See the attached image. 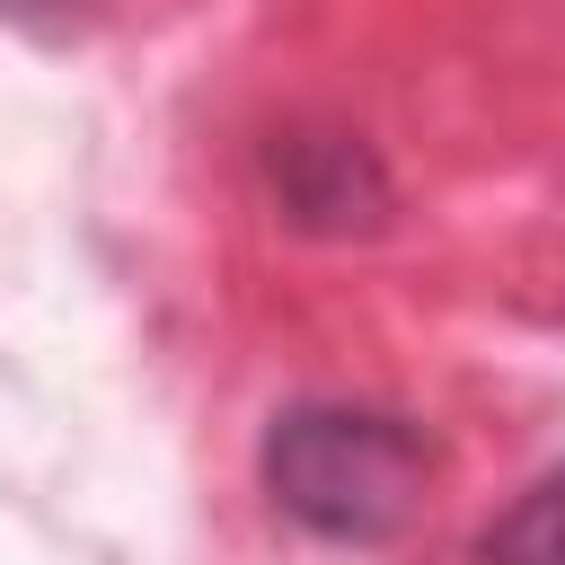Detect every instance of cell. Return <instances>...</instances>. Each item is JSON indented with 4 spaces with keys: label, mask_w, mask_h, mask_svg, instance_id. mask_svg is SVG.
<instances>
[{
    "label": "cell",
    "mask_w": 565,
    "mask_h": 565,
    "mask_svg": "<svg viewBox=\"0 0 565 565\" xmlns=\"http://www.w3.org/2000/svg\"><path fill=\"white\" fill-rule=\"evenodd\" d=\"M477 565H565V468L530 477V486L477 530Z\"/></svg>",
    "instance_id": "3"
},
{
    "label": "cell",
    "mask_w": 565,
    "mask_h": 565,
    "mask_svg": "<svg viewBox=\"0 0 565 565\" xmlns=\"http://www.w3.org/2000/svg\"><path fill=\"white\" fill-rule=\"evenodd\" d=\"M265 177L300 230H371L388 212V177L353 132H282L265 150Z\"/></svg>",
    "instance_id": "2"
},
{
    "label": "cell",
    "mask_w": 565,
    "mask_h": 565,
    "mask_svg": "<svg viewBox=\"0 0 565 565\" xmlns=\"http://www.w3.org/2000/svg\"><path fill=\"white\" fill-rule=\"evenodd\" d=\"M256 477L291 530H309L327 547H380L415 521L424 477H433V441L397 406L291 397V406H274V424L256 441Z\"/></svg>",
    "instance_id": "1"
},
{
    "label": "cell",
    "mask_w": 565,
    "mask_h": 565,
    "mask_svg": "<svg viewBox=\"0 0 565 565\" xmlns=\"http://www.w3.org/2000/svg\"><path fill=\"white\" fill-rule=\"evenodd\" d=\"M18 9H71V0H18Z\"/></svg>",
    "instance_id": "4"
}]
</instances>
